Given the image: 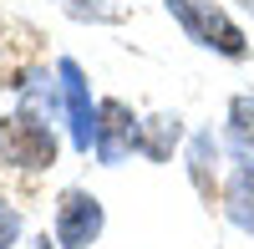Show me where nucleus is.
Masks as SVG:
<instances>
[{
	"instance_id": "1",
	"label": "nucleus",
	"mask_w": 254,
	"mask_h": 249,
	"mask_svg": "<svg viewBox=\"0 0 254 249\" xmlns=\"http://www.w3.org/2000/svg\"><path fill=\"white\" fill-rule=\"evenodd\" d=\"M163 10L183 26V36L193 41V46L219 51V56H229V61H244V56H249L244 31L234 26V15H229L219 0H163Z\"/></svg>"
},
{
	"instance_id": "2",
	"label": "nucleus",
	"mask_w": 254,
	"mask_h": 249,
	"mask_svg": "<svg viewBox=\"0 0 254 249\" xmlns=\"http://www.w3.org/2000/svg\"><path fill=\"white\" fill-rule=\"evenodd\" d=\"M0 163L20 173H41L56 163V132L46 127V117H36L26 107H15L10 117H0Z\"/></svg>"
},
{
	"instance_id": "3",
	"label": "nucleus",
	"mask_w": 254,
	"mask_h": 249,
	"mask_svg": "<svg viewBox=\"0 0 254 249\" xmlns=\"http://www.w3.org/2000/svg\"><path fill=\"white\" fill-rule=\"evenodd\" d=\"M107 229V209L102 198L87 193V188H66L56 198V219H51V239L61 249H92Z\"/></svg>"
},
{
	"instance_id": "4",
	"label": "nucleus",
	"mask_w": 254,
	"mask_h": 249,
	"mask_svg": "<svg viewBox=\"0 0 254 249\" xmlns=\"http://www.w3.org/2000/svg\"><path fill=\"white\" fill-rule=\"evenodd\" d=\"M56 76H61V102H66L71 148H76V153H92V148H97V102H92V81H87V71H81L71 56L56 61Z\"/></svg>"
},
{
	"instance_id": "5",
	"label": "nucleus",
	"mask_w": 254,
	"mask_h": 249,
	"mask_svg": "<svg viewBox=\"0 0 254 249\" xmlns=\"http://www.w3.org/2000/svg\"><path fill=\"white\" fill-rule=\"evenodd\" d=\"M137 132H142V117L127 102H112V97L97 102V148H92V158L117 168L127 153H137Z\"/></svg>"
},
{
	"instance_id": "6",
	"label": "nucleus",
	"mask_w": 254,
	"mask_h": 249,
	"mask_svg": "<svg viewBox=\"0 0 254 249\" xmlns=\"http://www.w3.org/2000/svg\"><path fill=\"white\" fill-rule=\"evenodd\" d=\"M219 209H224V219L234 224L239 234H254V163H234V168H229Z\"/></svg>"
},
{
	"instance_id": "7",
	"label": "nucleus",
	"mask_w": 254,
	"mask_h": 249,
	"mask_svg": "<svg viewBox=\"0 0 254 249\" xmlns=\"http://www.w3.org/2000/svg\"><path fill=\"white\" fill-rule=\"evenodd\" d=\"M219 148L224 142L214 132H193L188 137V183H193V193L208 198V203H214V193H224L219 188Z\"/></svg>"
},
{
	"instance_id": "8",
	"label": "nucleus",
	"mask_w": 254,
	"mask_h": 249,
	"mask_svg": "<svg viewBox=\"0 0 254 249\" xmlns=\"http://www.w3.org/2000/svg\"><path fill=\"white\" fill-rule=\"evenodd\" d=\"M178 142H183V117H178V112H158V117L142 122V132H137V153H142L147 163H168Z\"/></svg>"
},
{
	"instance_id": "9",
	"label": "nucleus",
	"mask_w": 254,
	"mask_h": 249,
	"mask_svg": "<svg viewBox=\"0 0 254 249\" xmlns=\"http://www.w3.org/2000/svg\"><path fill=\"white\" fill-rule=\"evenodd\" d=\"M224 148L234 153V163H254V92H239L234 102H229Z\"/></svg>"
},
{
	"instance_id": "10",
	"label": "nucleus",
	"mask_w": 254,
	"mask_h": 249,
	"mask_svg": "<svg viewBox=\"0 0 254 249\" xmlns=\"http://www.w3.org/2000/svg\"><path fill=\"white\" fill-rule=\"evenodd\" d=\"M20 229H26V219L10 198H0V249H15L20 244Z\"/></svg>"
},
{
	"instance_id": "11",
	"label": "nucleus",
	"mask_w": 254,
	"mask_h": 249,
	"mask_svg": "<svg viewBox=\"0 0 254 249\" xmlns=\"http://www.w3.org/2000/svg\"><path fill=\"white\" fill-rule=\"evenodd\" d=\"M31 249H61V244H51V234H46V239H36Z\"/></svg>"
},
{
	"instance_id": "12",
	"label": "nucleus",
	"mask_w": 254,
	"mask_h": 249,
	"mask_svg": "<svg viewBox=\"0 0 254 249\" xmlns=\"http://www.w3.org/2000/svg\"><path fill=\"white\" fill-rule=\"evenodd\" d=\"M244 5H249V10H254V0H244Z\"/></svg>"
}]
</instances>
